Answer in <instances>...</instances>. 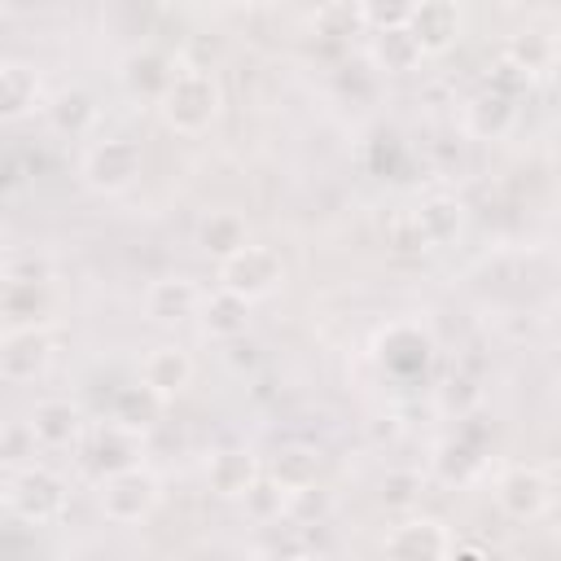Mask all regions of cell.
Returning a JSON list of instances; mask_svg holds the SVG:
<instances>
[{"label": "cell", "instance_id": "8992f818", "mask_svg": "<svg viewBox=\"0 0 561 561\" xmlns=\"http://www.w3.org/2000/svg\"><path fill=\"white\" fill-rule=\"evenodd\" d=\"M552 469L543 465H504L495 473V504L513 517V522H539L552 508Z\"/></svg>", "mask_w": 561, "mask_h": 561}, {"label": "cell", "instance_id": "83f0119b", "mask_svg": "<svg viewBox=\"0 0 561 561\" xmlns=\"http://www.w3.org/2000/svg\"><path fill=\"white\" fill-rule=\"evenodd\" d=\"M386 245H390L394 254H425V250H430L425 237H421V228H416V219H412V210L390 215V224H386Z\"/></svg>", "mask_w": 561, "mask_h": 561}, {"label": "cell", "instance_id": "d4e9b609", "mask_svg": "<svg viewBox=\"0 0 561 561\" xmlns=\"http://www.w3.org/2000/svg\"><path fill=\"white\" fill-rule=\"evenodd\" d=\"M289 500H294V495H289L272 473H259V482L241 495V504H245V513H250L254 522H276V517L289 508Z\"/></svg>", "mask_w": 561, "mask_h": 561}, {"label": "cell", "instance_id": "6da1fadb", "mask_svg": "<svg viewBox=\"0 0 561 561\" xmlns=\"http://www.w3.org/2000/svg\"><path fill=\"white\" fill-rule=\"evenodd\" d=\"M158 114H162V123L175 136H202V131H210L219 123V114H224V83H219V75L210 66L184 61L180 75L171 79V88L162 92Z\"/></svg>", "mask_w": 561, "mask_h": 561}, {"label": "cell", "instance_id": "484cf974", "mask_svg": "<svg viewBox=\"0 0 561 561\" xmlns=\"http://www.w3.org/2000/svg\"><path fill=\"white\" fill-rule=\"evenodd\" d=\"M434 469H438L447 482H469V478H478V469H482V456H478L469 443H460V438H447V443H438Z\"/></svg>", "mask_w": 561, "mask_h": 561}, {"label": "cell", "instance_id": "7c38bea8", "mask_svg": "<svg viewBox=\"0 0 561 561\" xmlns=\"http://www.w3.org/2000/svg\"><path fill=\"white\" fill-rule=\"evenodd\" d=\"M136 381L149 386L162 403H175L193 386V355L184 346H175V342H162L140 359V377Z\"/></svg>", "mask_w": 561, "mask_h": 561}, {"label": "cell", "instance_id": "277c9868", "mask_svg": "<svg viewBox=\"0 0 561 561\" xmlns=\"http://www.w3.org/2000/svg\"><path fill=\"white\" fill-rule=\"evenodd\" d=\"M145 171V149L136 136H101L83 149L79 158V175L92 193L101 197H114V193H127Z\"/></svg>", "mask_w": 561, "mask_h": 561}, {"label": "cell", "instance_id": "9a60e30c", "mask_svg": "<svg viewBox=\"0 0 561 561\" xmlns=\"http://www.w3.org/2000/svg\"><path fill=\"white\" fill-rule=\"evenodd\" d=\"M263 465L250 447H219L210 460H206V486L219 495V500H237L259 482Z\"/></svg>", "mask_w": 561, "mask_h": 561}, {"label": "cell", "instance_id": "603a6c76", "mask_svg": "<svg viewBox=\"0 0 561 561\" xmlns=\"http://www.w3.org/2000/svg\"><path fill=\"white\" fill-rule=\"evenodd\" d=\"M316 473H320V456L311 447H280L276 451V465H272V478L289 491V495H302L316 486Z\"/></svg>", "mask_w": 561, "mask_h": 561}, {"label": "cell", "instance_id": "e0dca14e", "mask_svg": "<svg viewBox=\"0 0 561 561\" xmlns=\"http://www.w3.org/2000/svg\"><path fill=\"white\" fill-rule=\"evenodd\" d=\"M513 123H517V96H508L491 83L482 92H473L465 105V131L478 140H500V136H508Z\"/></svg>", "mask_w": 561, "mask_h": 561}, {"label": "cell", "instance_id": "44dd1931", "mask_svg": "<svg viewBox=\"0 0 561 561\" xmlns=\"http://www.w3.org/2000/svg\"><path fill=\"white\" fill-rule=\"evenodd\" d=\"M197 316H202V329H206L215 342H237V337H245L250 302H241V298L215 289V294L202 298V311H197Z\"/></svg>", "mask_w": 561, "mask_h": 561}, {"label": "cell", "instance_id": "4316f807", "mask_svg": "<svg viewBox=\"0 0 561 561\" xmlns=\"http://www.w3.org/2000/svg\"><path fill=\"white\" fill-rule=\"evenodd\" d=\"M311 26L329 39H342V35H359L364 31V4H320L311 13Z\"/></svg>", "mask_w": 561, "mask_h": 561}, {"label": "cell", "instance_id": "30bf717a", "mask_svg": "<svg viewBox=\"0 0 561 561\" xmlns=\"http://www.w3.org/2000/svg\"><path fill=\"white\" fill-rule=\"evenodd\" d=\"M26 434L44 451L75 447L83 438V408L75 399H39L31 408V416H26Z\"/></svg>", "mask_w": 561, "mask_h": 561}, {"label": "cell", "instance_id": "f546056e", "mask_svg": "<svg viewBox=\"0 0 561 561\" xmlns=\"http://www.w3.org/2000/svg\"><path fill=\"white\" fill-rule=\"evenodd\" d=\"M4 267H9V259H4V254H0V280H4Z\"/></svg>", "mask_w": 561, "mask_h": 561}, {"label": "cell", "instance_id": "9c48e42d", "mask_svg": "<svg viewBox=\"0 0 561 561\" xmlns=\"http://www.w3.org/2000/svg\"><path fill=\"white\" fill-rule=\"evenodd\" d=\"M460 26H465V18H460V9H456L451 0H421V4H408V22H403V31L416 39L421 57L447 53V48L460 39Z\"/></svg>", "mask_w": 561, "mask_h": 561}, {"label": "cell", "instance_id": "cb8c5ba5", "mask_svg": "<svg viewBox=\"0 0 561 561\" xmlns=\"http://www.w3.org/2000/svg\"><path fill=\"white\" fill-rule=\"evenodd\" d=\"M373 61H377L381 70H416V66H421V48H416V39H412L403 26L377 31V35H373Z\"/></svg>", "mask_w": 561, "mask_h": 561}, {"label": "cell", "instance_id": "ac0fdd59", "mask_svg": "<svg viewBox=\"0 0 561 561\" xmlns=\"http://www.w3.org/2000/svg\"><path fill=\"white\" fill-rule=\"evenodd\" d=\"M412 219L425 237V245H447L465 232V202L456 193H425L416 206H412Z\"/></svg>", "mask_w": 561, "mask_h": 561}, {"label": "cell", "instance_id": "4fadbf2b", "mask_svg": "<svg viewBox=\"0 0 561 561\" xmlns=\"http://www.w3.org/2000/svg\"><path fill=\"white\" fill-rule=\"evenodd\" d=\"M202 298L206 294H202L197 280H188V276H158L145 289V316L153 324H184V320H193L202 311Z\"/></svg>", "mask_w": 561, "mask_h": 561}, {"label": "cell", "instance_id": "d6986e66", "mask_svg": "<svg viewBox=\"0 0 561 561\" xmlns=\"http://www.w3.org/2000/svg\"><path fill=\"white\" fill-rule=\"evenodd\" d=\"M162 399L149 390V386H140V381H131V386H123L118 394H114V408H110V425H118V430H127V434H145V430H153L158 421H162Z\"/></svg>", "mask_w": 561, "mask_h": 561}, {"label": "cell", "instance_id": "7a4b0ae2", "mask_svg": "<svg viewBox=\"0 0 561 561\" xmlns=\"http://www.w3.org/2000/svg\"><path fill=\"white\" fill-rule=\"evenodd\" d=\"M96 504L114 526H136L149 522L162 504V478L149 465H123L114 473H101L96 482Z\"/></svg>", "mask_w": 561, "mask_h": 561}, {"label": "cell", "instance_id": "8fae6325", "mask_svg": "<svg viewBox=\"0 0 561 561\" xmlns=\"http://www.w3.org/2000/svg\"><path fill=\"white\" fill-rule=\"evenodd\" d=\"M180 57H171V53H162V48H153V44H145V48H131L127 53V61H123V88L131 92V96H140V101H162V92L171 88V79L180 75Z\"/></svg>", "mask_w": 561, "mask_h": 561}, {"label": "cell", "instance_id": "7402d4cb", "mask_svg": "<svg viewBox=\"0 0 561 561\" xmlns=\"http://www.w3.org/2000/svg\"><path fill=\"white\" fill-rule=\"evenodd\" d=\"M197 245L224 263L228 254H237L241 245H250V228H245V219L237 210H210L197 224Z\"/></svg>", "mask_w": 561, "mask_h": 561}, {"label": "cell", "instance_id": "4dcf8cb0", "mask_svg": "<svg viewBox=\"0 0 561 561\" xmlns=\"http://www.w3.org/2000/svg\"><path fill=\"white\" fill-rule=\"evenodd\" d=\"M289 561H324V557H289Z\"/></svg>", "mask_w": 561, "mask_h": 561}, {"label": "cell", "instance_id": "f1b7e54d", "mask_svg": "<svg viewBox=\"0 0 561 561\" xmlns=\"http://www.w3.org/2000/svg\"><path fill=\"white\" fill-rule=\"evenodd\" d=\"M447 561H500L486 543H478V539H469V543H451V557Z\"/></svg>", "mask_w": 561, "mask_h": 561}, {"label": "cell", "instance_id": "52a82bcc", "mask_svg": "<svg viewBox=\"0 0 561 561\" xmlns=\"http://www.w3.org/2000/svg\"><path fill=\"white\" fill-rule=\"evenodd\" d=\"M57 359V333L48 324L35 329H4L0 333V377L13 386L39 381Z\"/></svg>", "mask_w": 561, "mask_h": 561}, {"label": "cell", "instance_id": "5bb4252c", "mask_svg": "<svg viewBox=\"0 0 561 561\" xmlns=\"http://www.w3.org/2000/svg\"><path fill=\"white\" fill-rule=\"evenodd\" d=\"M500 61L513 66L526 83H530V79H543V75H552V66H557V35H552L548 26H526V31H517V35L504 39Z\"/></svg>", "mask_w": 561, "mask_h": 561}, {"label": "cell", "instance_id": "ba28073f", "mask_svg": "<svg viewBox=\"0 0 561 561\" xmlns=\"http://www.w3.org/2000/svg\"><path fill=\"white\" fill-rule=\"evenodd\" d=\"M451 530L443 517L430 513H412L403 522H394L381 539V557L386 561H447L451 557Z\"/></svg>", "mask_w": 561, "mask_h": 561}, {"label": "cell", "instance_id": "5b68a950", "mask_svg": "<svg viewBox=\"0 0 561 561\" xmlns=\"http://www.w3.org/2000/svg\"><path fill=\"white\" fill-rule=\"evenodd\" d=\"M285 276H289V267H285L280 250L254 245V241L241 245L237 254H228V259L219 263V289L232 294V298H241V302H263V298H272V294L285 285Z\"/></svg>", "mask_w": 561, "mask_h": 561}, {"label": "cell", "instance_id": "ffe728a7", "mask_svg": "<svg viewBox=\"0 0 561 561\" xmlns=\"http://www.w3.org/2000/svg\"><path fill=\"white\" fill-rule=\"evenodd\" d=\"M44 114L53 123V131L61 136H88L96 123V101L88 88H61L53 101H44Z\"/></svg>", "mask_w": 561, "mask_h": 561}, {"label": "cell", "instance_id": "3957f363", "mask_svg": "<svg viewBox=\"0 0 561 561\" xmlns=\"http://www.w3.org/2000/svg\"><path fill=\"white\" fill-rule=\"evenodd\" d=\"M4 504L18 522H31V526H48L66 513L70 504V486L66 478L53 469V465H18L4 482Z\"/></svg>", "mask_w": 561, "mask_h": 561}, {"label": "cell", "instance_id": "2e32d148", "mask_svg": "<svg viewBox=\"0 0 561 561\" xmlns=\"http://www.w3.org/2000/svg\"><path fill=\"white\" fill-rule=\"evenodd\" d=\"M44 110V79L26 61H0V123H22Z\"/></svg>", "mask_w": 561, "mask_h": 561}]
</instances>
